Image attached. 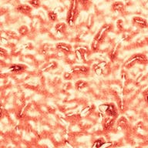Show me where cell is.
Returning a JSON list of instances; mask_svg holds the SVG:
<instances>
[{"instance_id":"7c38bea8","label":"cell","mask_w":148,"mask_h":148,"mask_svg":"<svg viewBox=\"0 0 148 148\" xmlns=\"http://www.w3.org/2000/svg\"><path fill=\"white\" fill-rule=\"evenodd\" d=\"M66 29L67 24L65 23H58L55 25L56 31L59 33H61V34H63L64 32H66Z\"/></svg>"},{"instance_id":"ffe728a7","label":"cell","mask_w":148,"mask_h":148,"mask_svg":"<svg viewBox=\"0 0 148 148\" xmlns=\"http://www.w3.org/2000/svg\"><path fill=\"white\" fill-rule=\"evenodd\" d=\"M143 96L144 97V99L147 103H148V89H147L146 90H144L143 92Z\"/></svg>"},{"instance_id":"7402d4cb","label":"cell","mask_w":148,"mask_h":148,"mask_svg":"<svg viewBox=\"0 0 148 148\" xmlns=\"http://www.w3.org/2000/svg\"><path fill=\"white\" fill-rule=\"evenodd\" d=\"M147 41H148V36H147Z\"/></svg>"},{"instance_id":"9c48e42d","label":"cell","mask_w":148,"mask_h":148,"mask_svg":"<svg viewBox=\"0 0 148 148\" xmlns=\"http://www.w3.org/2000/svg\"><path fill=\"white\" fill-rule=\"evenodd\" d=\"M77 4H78L79 7L82 9L84 10H87L92 6V0H75Z\"/></svg>"},{"instance_id":"ba28073f","label":"cell","mask_w":148,"mask_h":148,"mask_svg":"<svg viewBox=\"0 0 148 148\" xmlns=\"http://www.w3.org/2000/svg\"><path fill=\"white\" fill-rule=\"evenodd\" d=\"M56 47L57 49L64 52V53H71L73 52V48H72L71 45L66 43V42H58Z\"/></svg>"},{"instance_id":"5bb4252c","label":"cell","mask_w":148,"mask_h":148,"mask_svg":"<svg viewBox=\"0 0 148 148\" xmlns=\"http://www.w3.org/2000/svg\"><path fill=\"white\" fill-rule=\"evenodd\" d=\"M25 69V67L23 65H12L10 66L9 69L12 72H18V71H22Z\"/></svg>"},{"instance_id":"ac0fdd59","label":"cell","mask_w":148,"mask_h":148,"mask_svg":"<svg viewBox=\"0 0 148 148\" xmlns=\"http://www.w3.org/2000/svg\"><path fill=\"white\" fill-rule=\"evenodd\" d=\"M18 32L20 33L21 35H26L27 34V32H29V29H28L27 26H25V25H23V26H21L19 28V29H18Z\"/></svg>"},{"instance_id":"9a60e30c","label":"cell","mask_w":148,"mask_h":148,"mask_svg":"<svg viewBox=\"0 0 148 148\" xmlns=\"http://www.w3.org/2000/svg\"><path fill=\"white\" fill-rule=\"evenodd\" d=\"M99 44H100V42H99L97 39H93L92 42V44H91V49L93 52H97L98 49H99Z\"/></svg>"},{"instance_id":"52a82bcc","label":"cell","mask_w":148,"mask_h":148,"mask_svg":"<svg viewBox=\"0 0 148 148\" xmlns=\"http://www.w3.org/2000/svg\"><path fill=\"white\" fill-rule=\"evenodd\" d=\"M90 67L86 66H76L72 68V71L74 73H81V74H88L90 73Z\"/></svg>"},{"instance_id":"2e32d148","label":"cell","mask_w":148,"mask_h":148,"mask_svg":"<svg viewBox=\"0 0 148 148\" xmlns=\"http://www.w3.org/2000/svg\"><path fill=\"white\" fill-rule=\"evenodd\" d=\"M48 17L49 18L51 21H53V22H56V21H57L58 19L57 14H56V12H55L54 11H49Z\"/></svg>"},{"instance_id":"7a4b0ae2","label":"cell","mask_w":148,"mask_h":148,"mask_svg":"<svg viewBox=\"0 0 148 148\" xmlns=\"http://www.w3.org/2000/svg\"><path fill=\"white\" fill-rule=\"evenodd\" d=\"M99 110L105 113L108 116L116 117L118 115L117 108L113 103H104L99 106Z\"/></svg>"},{"instance_id":"30bf717a","label":"cell","mask_w":148,"mask_h":148,"mask_svg":"<svg viewBox=\"0 0 148 148\" xmlns=\"http://www.w3.org/2000/svg\"><path fill=\"white\" fill-rule=\"evenodd\" d=\"M16 9H17L19 12H21V13L25 14V15H29L32 10V7L26 4L18 5V6L16 7Z\"/></svg>"},{"instance_id":"3957f363","label":"cell","mask_w":148,"mask_h":148,"mask_svg":"<svg viewBox=\"0 0 148 148\" xmlns=\"http://www.w3.org/2000/svg\"><path fill=\"white\" fill-rule=\"evenodd\" d=\"M147 62V58L143 54H135V55H133L131 57H130L128 60L126 61V62L124 63V67L129 69L130 67H132L135 63H137V62Z\"/></svg>"},{"instance_id":"277c9868","label":"cell","mask_w":148,"mask_h":148,"mask_svg":"<svg viewBox=\"0 0 148 148\" xmlns=\"http://www.w3.org/2000/svg\"><path fill=\"white\" fill-rule=\"evenodd\" d=\"M112 29V25L110 24H105L100 28V29L99 30V32H97V34L95 36L94 39H97L98 41L101 42L104 39L106 35L107 34V32Z\"/></svg>"},{"instance_id":"e0dca14e","label":"cell","mask_w":148,"mask_h":148,"mask_svg":"<svg viewBox=\"0 0 148 148\" xmlns=\"http://www.w3.org/2000/svg\"><path fill=\"white\" fill-rule=\"evenodd\" d=\"M29 3L31 6L36 8V9L41 6V0H29Z\"/></svg>"},{"instance_id":"8fae6325","label":"cell","mask_w":148,"mask_h":148,"mask_svg":"<svg viewBox=\"0 0 148 148\" xmlns=\"http://www.w3.org/2000/svg\"><path fill=\"white\" fill-rule=\"evenodd\" d=\"M115 123V119L114 117H111V116H109L106 119H105L103 122V129L106 130H108L113 127V123Z\"/></svg>"},{"instance_id":"8992f818","label":"cell","mask_w":148,"mask_h":148,"mask_svg":"<svg viewBox=\"0 0 148 148\" xmlns=\"http://www.w3.org/2000/svg\"><path fill=\"white\" fill-rule=\"evenodd\" d=\"M125 5L120 1H116L111 5V9L115 12H123L125 11Z\"/></svg>"},{"instance_id":"5b68a950","label":"cell","mask_w":148,"mask_h":148,"mask_svg":"<svg viewBox=\"0 0 148 148\" xmlns=\"http://www.w3.org/2000/svg\"><path fill=\"white\" fill-rule=\"evenodd\" d=\"M132 21H133L134 24L139 26L140 28H142V29L146 28L148 25L147 21L146 20L145 18L140 17V16H134V17H133Z\"/></svg>"},{"instance_id":"44dd1931","label":"cell","mask_w":148,"mask_h":148,"mask_svg":"<svg viewBox=\"0 0 148 148\" xmlns=\"http://www.w3.org/2000/svg\"><path fill=\"white\" fill-rule=\"evenodd\" d=\"M65 78L66 79H70L71 78V76H72V74L71 73H65Z\"/></svg>"},{"instance_id":"4fadbf2b","label":"cell","mask_w":148,"mask_h":148,"mask_svg":"<svg viewBox=\"0 0 148 148\" xmlns=\"http://www.w3.org/2000/svg\"><path fill=\"white\" fill-rule=\"evenodd\" d=\"M88 86V83L84 80H78L75 84V87L76 90H81L86 88Z\"/></svg>"},{"instance_id":"6da1fadb","label":"cell","mask_w":148,"mask_h":148,"mask_svg":"<svg viewBox=\"0 0 148 148\" xmlns=\"http://www.w3.org/2000/svg\"><path fill=\"white\" fill-rule=\"evenodd\" d=\"M79 14V7L75 0H71L70 5L68 9L66 15V24L69 26H73L76 23V18Z\"/></svg>"},{"instance_id":"d6986e66","label":"cell","mask_w":148,"mask_h":148,"mask_svg":"<svg viewBox=\"0 0 148 148\" xmlns=\"http://www.w3.org/2000/svg\"><path fill=\"white\" fill-rule=\"evenodd\" d=\"M116 55H117V49L114 48L113 50L111 51L110 54V57L111 60H113L116 58Z\"/></svg>"}]
</instances>
